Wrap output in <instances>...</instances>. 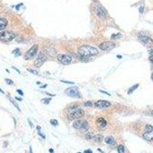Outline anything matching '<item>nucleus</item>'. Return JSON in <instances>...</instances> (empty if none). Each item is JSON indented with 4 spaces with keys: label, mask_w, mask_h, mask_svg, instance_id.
Segmentation results:
<instances>
[{
    "label": "nucleus",
    "mask_w": 153,
    "mask_h": 153,
    "mask_svg": "<svg viewBox=\"0 0 153 153\" xmlns=\"http://www.w3.org/2000/svg\"><path fill=\"white\" fill-rule=\"evenodd\" d=\"M149 53H150V56H153V50H150Z\"/></svg>",
    "instance_id": "nucleus-37"
},
{
    "label": "nucleus",
    "mask_w": 153,
    "mask_h": 153,
    "mask_svg": "<svg viewBox=\"0 0 153 153\" xmlns=\"http://www.w3.org/2000/svg\"><path fill=\"white\" fill-rule=\"evenodd\" d=\"M16 37V34L8 31H2L0 32V40L4 42H8L13 40Z\"/></svg>",
    "instance_id": "nucleus-3"
},
{
    "label": "nucleus",
    "mask_w": 153,
    "mask_h": 153,
    "mask_svg": "<svg viewBox=\"0 0 153 153\" xmlns=\"http://www.w3.org/2000/svg\"><path fill=\"white\" fill-rule=\"evenodd\" d=\"M84 105H85V106H86V107H90V106H92V104H91V102L87 101V102H86Z\"/></svg>",
    "instance_id": "nucleus-29"
},
{
    "label": "nucleus",
    "mask_w": 153,
    "mask_h": 153,
    "mask_svg": "<svg viewBox=\"0 0 153 153\" xmlns=\"http://www.w3.org/2000/svg\"><path fill=\"white\" fill-rule=\"evenodd\" d=\"M138 40L147 48H153V40L146 35H139Z\"/></svg>",
    "instance_id": "nucleus-5"
},
{
    "label": "nucleus",
    "mask_w": 153,
    "mask_h": 153,
    "mask_svg": "<svg viewBox=\"0 0 153 153\" xmlns=\"http://www.w3.org/2000/svg\"><path fill=\"white\" fill-rule=\"evenodd\" d=\"M86 138H87V139H91L93 137H92V135H91V133H90V132H87L86 134Z\"/></svg>",
    "instance_id": "nucleus-30"
},
{
    "label": "nucleus",
    "mask_w": 153,
    "mask_h": 153,
    "mask_svg": "<svg viewBox=\"0 0 153 153\" xmlns=\"http://www.w3.org/2000/svg\"><path fill=\"white\" fill-rule=\"evenodd\" d=\"M143 8H144L143 6H142V7H140V8H139V12H140V13H142V12H143Z\"/></svg>",
    "instance_id": "nucleus-35"
},
{
    "label": "nucleus",
    "mask_w": 153,
    "mask_h": 153,
    "mask_svg": "<svg viewBox=\"0 0 153 153\" xmlns=\"http://www.w3.org/2000/svg\"><path fill=\"white\" fill-rule=\"evenodd\" d=\"M98 150H99V151H100V152H103V151H102V150H101L100 148H98Z\"/></svg>",
    "instance_id": "nucleus-44"
},
{
    "label": "nucleus",
    "mask_w": 153,
    "mask_h": 153,
    "mask_svg": "<svg viewBox=\"0 0 153 153\" xmlns=\"http://www.w3.org/2000/svg\"><path fill=\"white\" fill-rule=\"evenodd\" d=\"M62 83H64V84H74V82H69V81H65V80H60Z\"/></svg>",
    "instance_id": "nucleus-31"
},
{
    "label": "nucleus",
    "mask_w": 153,
    "mask_h": 153,
    "mask_svg": "<svg viewBox=\"0 0 153 153\" xmlns=\"http://www.w3.org/2000/svg\"><path fill=\"white\" fill-rule=\"evenodd\" d=\"M30 153H33V152H32V148L31 146H30Z\"/></svg>",
    "instance_id": "nucleus-41"
},
{
    "label": "nucleus",
    "mask_w": 153,
    "mask_h": 153,
    "mask_svg": "<svg viewBox=\"0 0 153 153\" xmlns=\"http://www.w3.org/2000/svg\"><path fill=\"white\" fill-rule=\"evenodd\" d=\"M65 94L67 95H68L69 96H71V97H79L80 96V94L78 92V88L74 86V87H69L68 88L67 90H65Z\"/></svg>",
    "instance_id": "nucleus-8"
},
{
    "label": "nucleus",
    "mask_w": 153,
    "mask_h": 153,
    "mask_svg": "<svg viewBox=\"0 0 153 153\" xmlns=\"http://www.w3.org/2000/svg\"><path fill=\"white\" fill-rule=\"evenodd\" d=\"M122 37V34L120 33H117V34H114L111 36V39L112 40H117V39H120V38Z\"/></svg>",
    "instance_id": "nucleus-18"
},
{
    "label": "nucleus",
    "mask_w": 153,
    "mask_h": 153,
    "mask_svg": "<svg viewBox=\"0 0 153 153\" xmlns=\"http://www.w3.org/2000/svg\"><path fill=\"white\" fill-rule=\"evenodd\" d=\"M5 81L6 82V84H8V85H13V84H14V82L12 81V80H9V79H6L5 80Z\"/></svg>",
    "instance_id": "nucleus-28"
},
{
    "label": "nucleus",
    "mask_w": 153,
    "mask_h": 153,
    "mask_svg": "<svg viewBox=\"0 0 153 153\" xmlns=\"http://www.w3.org/2000/svg\"><path fill=\"white\" fill-rule=\"evenodd\" d=\"M28 122L30 123V125H31V127H33V125H32V122L28 120Z\"/></svg>",
    "instance_id": "nucleus-39"
},
{
    "label": "nucleus",
    "mask_w": 153,
    "mask_h": 153,
    "mask_svg": "<svg viewBox=\"0 0 153 153\" xmlns=\"http://www.w3.org/2000/svg\"><path fill=\"white\" fill-rule=\"evenodd\" d=\"M16 100H22V99H20V98H18V97H16Z\"/></svg>",
    "instance_id": "nucleus-42"
},
{
    "label": "nucleus",
    "mask_w": 153,
    "mask_h": 153,
    "mask_svg": "<svg viewBox=\"0 0 153 153\" xmlns=\"http://www.w3.org/2000/svg\"><path fill=\"white\" fill-rule=\"evenodd\" d=\"M96 15L100 18H105L106 17V15H107L106 11L103 7H97L96 9Z\"/></svg>",
    "instance_id": "nucleus-11"
},
{
    "label": "nucleus",
    "mask_w": 153,
    "mask_h": 153,
    "mask_svg": "<svg viewBox=\"0 0 153 153\" xmlns=\"http://www.w3.org/2000/svg\"><path fill=\"white\" fill-rule=\"evenodd\" d=\"M98 50L90 45H82L78 49V54L86 58H89L91 56H95L98 54Z\"/></svg>",
    "instance_id": "nucleus-1"
},
{
    "label": "nucleus",
    "mask_w": 153,
    "mask_h": 153,
    "mask_svg": "<svg viewBox=\"0 0 153 153\" xmlns=\"http://www.w3.org/2000/svg\"><path fill=\"white\" fill-rule=\"evenodd\" d=\"M27 70H28V72L32 73V74H34V75H38V74L37 70H33V69H31V68H28Z\"/></svg>",
    "instance_id": "nucleus-27"
},
{
    "label": "nucleus",
    "mask_w": 153,
    "mask_h": 153,
    "mask_svg": "<svg viewBox=\"0 0 153 153\" xmlns=\"http://www.w3.org/2000/svg\"><path fill=\"white\" fill-rule=\"evenodd\" d=\"M8 22L5 18H0V30H3L6 28Z\"/></svg>",
    "instance_id": "nucleus-15"
},
{
    "label": "nucleus",
    "mask_w": 153,
    "mask_h": 153,
    "mask_svg": "<svg viewBox=\"0 0 153 153\" xmlns=\"http://www.w3.org/2000/svg\"><path fill=\"white\" fill-rule=\"evenodd\" d=\"M111 104L106 100H98L95 103V106L100 109H105L110 106Z\"/></svg>",
    "instance_id": "nucleus-10"
},
{
    "label": "nucleus",
    "mask_w": 153,
    "mask_h": 153,
    "mask_svg": "<svg viewBox=\"0 0 153 153\" xmlns=\"http://www.w3.org/2000/svg\"><path fill=\"white\" fill-rule=\"evenodd\" d=\"M83 122H84V121H82V120H76V121H74V122L73 123V126L74 127L75 129H78V130L81 129V128H82Z\"/></svg>",
    "instance_id": "nucleus-14"
},
{
    "label": "nucleus",
    "mask_w": 153,
    "mask_h": 153,
    "mask_svg": "<svg viewBox=\"0 0 153 153\" xmlns=\"http://www.w3.org/2000/svg\"><path fill=\"white\" fill-rule=\"evenodd\" d=\"M17 92L20 94V95H22V96H23L24 95V94H23V92L21 90H17Z\"/></svg>",
    "instance_id": "nucleus-34"
},
{
    "label": "nucleus",
    "mask_w": 153,
    "mask_h": 153,
    "mask_svg": "<svg viewBox=\"0 0 153 153\" xmlns=\"http://www.w3.org/2000/svg\"><path fill=\"white\" fill-rule=\"evenodd\" d=\"M149 60L153 64V56H150L149 57Z\"/></svg>",
    "instance_id": "nucleus-36"
},
{
    "label": "nucleus",
    "mask_w": 153,
    "mask_h": 153,
    "mask_svg": "<svg viewBox=\"0 0 153 153\" xmlns=\"http://www.w3.org/2000/svg\"><path fill=\"white\" fill-rule=\"evenodd\" d=\"M8 99H9V100H10V102H11V103L12 104H13L16 108H17V110H18V111H21V110H20V108H19V106L18 105V104H16V101L13 100V99H12V97H8Z\"/></svg>",
    "instance_id": "nucleus-19"
},
{
    "label": "nucleus",
    "mask_w": 153,
    "mask_h": 153,
    "mask_svg": "<svg viewBox=\"0 0 153 153\" xmlns=\"http://www.w3.org/2000/svg\"><path fill=\"white\" fill-rule=\"evenodd\" d=\"M49 152H50V153H54V150H53L52 148H50V149H49Z\"/></svg>",
    "instance_id": "nucleus-38"
},
{
    "label": "nucleus",
    "mask_w": 153,
    "mask_h": 153,
    "mask_svg": "<svg viewBox=\"0 0 153 153\" xmlns=\"http://www.w3.org/2000/svg\"><path fill=\"white\" fill-rule=\"evenodd\" d=\"M146 132H152L153 131V127L151 125H146Z\"/></svg>",
    "instance_id": "nucleus-24"
},
{
    "label": "nucleus",
    "mask_w": 153,
    "mask_h": 153,
    "mask_svg": "<svg viewBox=\"0 0 153 153\" xmlns=\"http://www.w3.org/2000/svg\"><path fill=\"white\" fill-rule=\"evenodd\" d=\"M50 123L52 124V126H54L58 125V122L57 120H50Z\"/></svg>",
    "instance_id": "nucleus-26"
},
{
    "label": "nucleus",
    "mask_w": 153,
    "mask_h": 153,
    "mask_svg": "<svg viewBox=\"0 0 153 153\" xmlns=\"http://www.w3.org/2000/svg\"><path fill=\"white\" fill-rule=\"evenodd\" d=\"M13 54L16 56V57H18V56H20L21 55V52H20V50L18 49V48H17V49H16L15 50H13Z\"/></svg>",
    "instance_id": "nucleus-25"
},
{
    "label": "nucleus",
    "mask_w": 153,
    "mask_h": 153,
    "mask_svg": "<svg viewBox=\"0 0 153 153\" xmlns=\"http://www.w3.org/2000/svg\"><path fill=\"white\" fill-rule=\"evenodd\" d=\"M93 1H94V2H96V1H97V0H93Z\"/></svg>",
    "instance_id": "nucleus-46"
},
{
    "label": "nucleus",
    "mask_w": 153,
    "mask_h": 153,
    "mask_svg": "<svg viewBox=\"0 0 153 153\" xmlns=\"http://www.w3.org/2000/svg\"><path fill=\"white\" fill-rule=\"evenodd\" d=\"M47 60V55L44 52H42L38 56L37 59L34 60V65L37 68H40L43 64Z\"/></svg>",
    "instance_id": "nucleus-6"
},
{
    "label": "nucleus",
    "mask_w": 153,
    "mask_h": 153,
    "mask_svg": "<svg viewBox=\"0 0 153 153\" xmlns=\"http://www.w3.org/2000/svg\"><path fill=\"white\" fill-rule=\"evenodd\" d=\"M105 142L110 146H112L115 143V140L113 138L112 136H107L106 138H105Z\"/></svg>",
    "instance_id": "nucleus-16"
},
{
    "label": "nucleus",
    "mask_w": 153,
    "mask_h": 153,
    "mask_svg": "<svg viewBox=\"0 0 153 153\" xmlns=\"http://www.w3.org/2000/svg\"><path fill=\"white\" fill-rule=\"evenodd\" d=\"M0 92H1L2 94H5V92H4V91H3L2 90V89H1V88H0Z\"/></svg>",
    "instance_id": "nucleus-40"
},
{
    "label": "nucleus",
    "mask_w": 153,
    "mask_h": 153,
    "mask_svg": "<svg viewBox=\"0 0 153 153\" xmlns=\"http://www.w3.org/2000/svg\"><path fill=\"white\" fill-rule=\"evenodd\" d=\"M96 123H97L98 126L100 127V128H104V127H106V126L107 124L106 121L104 118H99L97 120V121H96Z\"/></svg>",
    "instance_id": "nucleus-12"
},
{
    "label": "nucleus",
    "mask_w": 153,
    "mask_h": 153,
    "mask_svg": "<svg viewBox=\"0 0 153 153\" xmlns=\"http://www.w3.org/2000/svg\"><path fill=\"white\" fill-rule=\"evenodd\" d=\"M117 150H118L119 153H125V148H124V146L122 145L119 146L117 148Z\"/></svg>",
    "instance_id": "nucleus-20"
},
{
    "label": "nucleus",
    "mask_w": 153,
    "mask_h": 153,
    "mask_svg": "<svg viewBox=\"0 0 153 153\" xmlns=\"http://www.w3.org/2000/svg\"><path fill=\"white\" fill-rule=\"evenodd\" d=\"M58 60L64 65H68L71 62L72 58L70 55L68 54H58Z\"/></svg>",
    "instance_id": "nucleus-7"
},
{
    "label": "nucleus",
    "mask_w": 153,
    "mask_h": 153,
    "mask_svg": "<svg viewBox=\"0 0 153 153\" xmlns=\"http://www.w3.org/2000/svg\"><path fill=\"white\" fill-rule=\"evenodd\" d=\"M138 86V84H136L135 86H133L132 87H131V88L130 89V90H129V91H128V94H132V92H133V91L136 90V89Z\"/></svg>",
    "instance_id": "nucleus-23"
},
{
    "label": "nucleus",
    "mask_w": 153,
    "mask_h": 153,
    "mask_svg": "<svg viewBox=\"0 0 153 153\" xmlns=\"http://www.w3.org/2000/svg\"><path fill=\"white\" fill-rule=\"evenodd\" d=\"M84 153H93V152H92V151L90 149H86V150L84 151Z\"/></svg>",
    "instance_id": "nucleus-33"
},
{
    "label": "nucleus",
    "mask_w": 153,
    "mask_h": 153,
    "mask_svg": "<svg viewBox=\"0 0 153 153\" xmlns=\"http://www.w3.org/2000/svg\"><path fill=\"white\" fill-rule=\"evenodd\" d=\"M50 100H52L50 98H44V99H42L41 101H42V103H43L44 104H48Z\"/></svg>",
    "instance_id": "nucleus-22"
},
{
    "label": "nucleus",
    "mask_w": 153,
    "mask_h": 153,
    "mask_svg": "<svg viewBox=\"0 0 153 153\" xmlns=\"http://www.w3.org/2000/svg\"><path fill=\"white\" fill-rule=\"evenodd\" d=\"M88 128H89V126H88L87 122H86V121H84L83 125H82V128H81V129H83L84 130H87Z\"/></svg>",
    "instance_id": "nucleus-21"
},
{
    "label": "nucleus",
    "mask_w": 153,
    "mask_h": 153,
    "mask_svg": "<svg viewBox=\"0 0 153 153\" xmlns=\"http://www.w3.org/2000/svg\"><path fill=\"white\" fill-rule=\"evenodd\" d=\"M84 111L78 106H74V107H71L68 109V118L70 120H78L84 116Z\"/></svg>",
    "instance_id": "nucleus-2"
},
{
    "label": "nucleus",
    "mask_w": 153,
    "mask_h": 153,
    "mask_svg": "<svg viewBox=\"0 0 153 153\" xmlns=\"http://www.w3.org/2000/svg\"><path fill=\"white\" fill-rule=\"evenodd\" d=\"M151 78H152V80H153V74H152V76H151Z\"/></svg>",
    "instance_id": "nucleus-45"
},
{
    "label": "nucleus",
    "mask_w": 153,
    "mask_h": 153,
    "mask_svg": "<svg viewBox=\"0 0 153 153\" xmlns=\"http://www.w3.org/2000/svg\"><path fill=\"white\" fill-rule=\"evenodd\" d=\"M93 138H94V139L95 140L96 142H101L102 140H103V136H102V135H100V134L96 135V136H94Z\"/></svg>",
    "instance_id": "nucleus-17"
},
{
    "label": "nucleus",
    "mask_w": 153,
    "mask_h": 153,
    "mask_svg": "<svg viewBox=\"0 0 153 153\" xmlns=\"http://www.w3.org/2000/svg\"><path fill=\"white\" fill-rule=\"evenodd\" d=\"M143 138L147 141H152L153 140V131L152 132H146L143 134Z\"/></svg>",
    "instance_id": "nucleus-13"
},
{
    "label": "nucleus",
    "mask_w": 153,
    "mask_h": 153,
    "mask_svg": "<svg viewBox=\"0 0 153 153\" xmlns=\"http://www.w3.org/2000/svg\"><path fill=\"white\" fill-rule=\"evenodd\" d=\"M100 92H101V93H103V94H106V95H108V96H111L110 94H108L107 92H106V91H104V90H100Z\"/></svg>",
    "instance_id": "nucleus-32"
},
{
    "label": "nucleus",
    "mask_w": 153,
    "mask_h": 153,
    "mask_svg": "<svg viewBox=\"0 0 153 153\" xmlns=\"http://www.w3.org/2000/svg\"><path fill=\"white\" fill-rule=\"evenodd\" d=\"M78 153H81V152H78Z\"/></svg>",
    "instance_id": "nucleus-47"
},
{
    "label": "nucleus",
    "mask_w": 153,
    "mask_h": 153,
    "mask_svg": "<svg viewBox=\"0 0 153 153\" xmlns=\"http://www.w3.org/2000/svg\"><path fill=\"white\" fill-rule=\"evenodd\" d=\"M117 58L120 59V58H122V56H120V55H118V56H117Z\"/></svg>",
    "instance_id": "nucleus-43"
},
{
    "label": "nucleus",
    "mask_w": 153,
    "mask_h": 153,
    "mask_svg": "<svg viewBox=\"0 0 153 153\" xmlns=\"http://www.w3.org/2000/svg\"><path fill=\"white\" fill-rule=\"evenodd\" d=\"M152 115H153V112H152Z\"/></svg>",
    "instance_id": "nucleus-48"
},
{
    "label": "nucleus",
    "mask_w": 153,
    "mask_h": 153,
    "mask_svg": "<svg viewBox=\"0 0 153 153\" xmlns=\"http://www.w3.org/2000/svg\"><path fill=\"white\" fill-rule=\"evenodd\" d=\"M115 45L116 44L112 42H104L100 44V48L102 50H110L115 47Z\"/></svg>",
    "instance_id": "nucleus-9"
},
{
    "label": "nucleus",
    "mask_w": 153,
    "mask_h": 153,
    "mask_svg": "<svg viewBox=\"0 0 153 153\" xmlns=\"http://www.w3.org/2000/svg\"><path fill=\"white\" fill-rule=\"evenodd\" d=\"M38 46L37 44H34L33 45L28 52L24 54V59L25 60H30V59H32L37 54L38 52Z\"/></svg>",
    "instance_id": "nucleus-4"
}]
</instances>
